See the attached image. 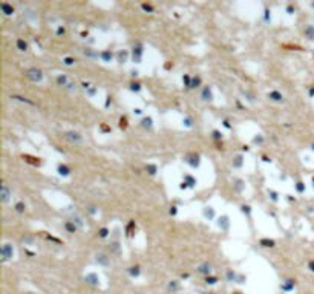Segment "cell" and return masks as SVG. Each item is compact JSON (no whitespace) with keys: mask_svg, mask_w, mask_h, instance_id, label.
I'll return each mask as SVG.
<instances>
[{"mask_svg":"<svg viewBox=\"0 0 314 294\" xmlns=\"http://www.w3.org/2000/svg\"><path fill=\"white\" fill-rule=\"evenodd\" d=\"M307 34L309 35V38H313V37H314V28H313V26H309V28L307 29Z\"/></svg>","mask_w":314,"mask_h":294,"instance_id":"obj_39","label":"cell"},{"mask_svg":"<svg viewBox=\"0 0 314 294\" xmlns=\"http://www.w3.org/2000/svg\"><path fill=\"white\" fill-rule=\"evenodd\" d=\"M270 195H271V199H273V201H277V195L274 193V191H270Z\"/></svg>","mask_w":314,"mask_h":294,"instance_id":"obj_43","label":"cell"},{"mask_svg":"<svg viewBox=\"0 0 314 294\" xmlns=\"http://www.w3.org/2000/svg\"><path fill=\"white\" fill-rule=\"evenodd\" d=\"M17 48H19L20 51H26V49H28V43H26L25 40L19 38V40H17Z\"/></svg>","mask_w":314,"mask_h":294,"instance_id":"obj_20","label":"cell"},{"mask_svg":"<svg viewBox=\"0 0 314 294\" xmlns=\"http://www.w3.org/2000/svg\"><path fill=\"white\" fill-rule=\"evenodd\" d=\"M12 254H14V250H12V245H11V244H5V245L2 247V257H3V260L11 259V257H12Z\"/></svg>","mask_w":314,"mask_h":294,"instance_id":"obj_3","label":"cell"},{"mask_svg":"<svg viewBox=\"0 0 314 294\" xmlns=\"http://www.w3.org/2000/svg\"><path fill=\"white\" fill-rule=\"evenodd\" d=\"M130 91H135V92L141 91V84L140 83H132L130 84Z\"/></svg>","mask_w":314,"mask_h":294,"instance_id":"obj_33","label":"cell"},{"mask_svg":"<svg viewBox=\"0 0 314 294\" xmlns=\"http://www.w3.org/2000/svg\"><path fill=\"white\" fill-rule=\"evenodd\" d=\"M64 138H66V140H69L70 142H81L83 141V136L78 132H66Z\"/></svg>","mask_w":314,"mask_h":294,"instance_id":"obj_5","label":"cell"},{"mask_svg":"<svg viewBox=\"0 0 314 294\" xmlns=\"http://www.w3.org/2000/svg\"><path fill=\"white\" fill-rule=\"evenodd\" d=\"M15 210L19 211V213H23V211L26 210V205H25L23 202H17V204H15Z\"/></svg>","mask_w":314,"mask_h":294,"instance_id":"obj_27","label":"cell"},{"mask_svg":"<svg viewBox=\"0 0 314 294\" xmlns=\"http://www.w3.org/2000/svg\"><path fill=\"white\" fill-rule=\"evenodd\" d=\"M26 77H28L31 81H34V83H40L42 78H43V74H42L40 69L32 68V69H28V70H26Z\"/></svg>","mask_w":314,"mask_h":294,"instance_id":"obj_1","label":"cell"},{"mask_svg":"<svg viewBox=\"0 0 314 294\" xmlns=\"http://www.w3.org/2000/svg\"><path fill=\"white\" fill-rule=\"evenodd\" d=\"M0 6H2V11L5 12L6 15H11V14H14V8H12V6L9 5V3H6V2H2V5H0Z\"/></svg>","mask_w":314,"mask_h":294,"instance_id":"obj_11","label":"cell"},{"mask_svg":"<svg viewBox=\"0 0 314 294\" xmlns=\"http://www.w3.org/2000/svg\"><path fill=\"white\" fill-rule=\"evenodd\" d=\"M146 170L149 172V175H155V173H156V166H155V164H149V166L146 167Z\"/></svg>","mask_w":314,"mask_h":294,"instance_id":"obj_26","label":"cell"},{"mask_svg":"<svg viewBox=\"0 0 314 294\" xmlns=\"http://www.w3.org/2000/svg\"><path fill=\"white\" fill-rule=\"evenodd\" d=\"M101 129H103L104 132H109V130H110V129H109L107 126H104V124H101Z\"/></svg>","mask_w":314,"mask_h":294,"instance_id":"obj_47","label":"cell"},{"mask_svg":"<svg viewBox=\"0 0 314 294\" xmlns=\"http://www.w3.org/2000/svg\"><path fill=\"white\" fill-rule=\"evenodd\" d=\"M201 84V77H193L192 78V84H190V87H198Z\"/></svg>","mask_w":314,"mask_h":294,"instance_id":"obj_25","label":"cell"},{"mask_svg":"<svg viewBox=\"0 0 314 294\" xmlns=\"http://www.w3.org/2000/svg\"><path fill=\"white\" fill-rule=\"evenodd\" d=\"M64 228H66V231H68V233H75V231H77V224H75L74 221H68L64 224Z\"/></svg>","mask_w":314,"mask_h":294,"instance_id":"obj_12","label":"cell"},{"mask_svg":"<svg viewBox=\"0 0 314 294\" xmlns=\"http://www.w3.org/2000/svg\"><path fill=\"white\" fill-rule=\"evenodd\" d=\"M182 81L185 83V86H187V87H190V84H192V80H190V77H189V75H184Z\"/></svg>","mask_w":314,"mask_h":294,"instance_id":"obj_36","label":"cell"},{"mask_svg":"<svg viewBox=\"0 0 314 294\" xmlns=\"http://www.w3.org/2000/svg\"><path fill=\"white\" fill-rule=\"evenodd\" d=\"M268 98H271L273 101H282L284 100V95H282L280 92H277V91H271L268 93Z\"/></svg>","mask_w":314,"mask_h":294,"instance_id":"obj_14","label":"cell"},{"mask_svg":"<svg viewBox=\"0 0 314 294\" xmlns=\"http://www.w3.org/2000/svg\"><path fill=\"white\" fill-rule=\"evenodd\" d=\"M202 294H213V293H202Z\"/></svg>","mask_w":314,"mask_h":294,"instance_id":"obj_51","label":"cell"},{"mask_svg":"<svg viewBox=\"0 0 314 294\" xmlns=\"http://www.w3.org/2000/svg\"><path fill=\"white\" fill-rule=\"evenodd\" d=\"M182 123H184L187 127H192V119H190V118H185V119H182Z\"/></svg>","mask_w":314,"mask_h":294,"instance_id":"obj_41","label":"cell"},{"mask_svg":"<svg viewBox=\"0 0 314 294\" xmlns=\"http://www.w3.org/2000/svg\"><path fill=\"white\" fill-rule=\"evenodd\" d=\"M233 166H234V167H241V166H242V156H241V155H239V156H236V158H234Z\"/></svg>","mask_w":314,"mask_h":294,"instance_id":"obj_29","label":"cell"},{"mask_svg":"<svg viewBox=\"0 0 314 294\" xmlns=\"http://www.w3.org/2000/svg\"><path fill=\"white\" fill-rule=\"evenodd\" d=\"M313 149H314V147H313Z\"/></svg>","mask_w":314,"mask_h":294,"instance_id":"obj_52","label":"cell"},{"mask_svg":"<svg viewBox=\"0 0 314 294\" xmlns=\"http://www.w3.org/2000/svg\"><path fill=\"white\" fill-rule=\"evenodd\" d=\"M219 227H222L224 230H227V228H228V217H227V216L219 217Z\"/></svg>","mask_w":314,"mask_h":294,"instance_id":"obj_19","label":"cell"},{"mask_svg":"<svg viewBox=\"0 0 314 294\" xmlns=\"http://www.w3.org/2000/svg\"><path fill=\"white\" fill-rule=\"evenodd\" d=\"M262 141H264L262 136H256V138H254V142H262Z\"/></svg>","mask_w":314,"mask_h":294,"instance_id":"obj_44","label":"cell"},{"mask_svg":"<svg viewBox=\"0 0 314 294\" xmlns=\"http://www.w3.org/2000/svg\"><path fill=\"white\" fill-rule=\"evenodd\" d=\"M57 170H58V173L61 176H69L70 175V168L68 166H64V164H60V166L57 167Z\"/></svg>","mask_w":314,"mask_h":294,"instance_id":"obj_15","label":"cell"},{"mask_svg":"<svg viewBox=\"0 0 314 294\" xmlns=\"http://www.w3.org/2000/svg\"><path fill=\"white\" fill-rule=\"evenodd\" d=\"M242 211L247 213V215H250V207L248 205H242Z\"/></svg>","mask_w":314,"mask_h":294,"instance_id":"obj_42","label":"cell"},{"mask_svg":"<svg viewBox=\"0 0 314 294\" xmlns=\"http://www.w3.org/2000/svg\"><path fill=\"white\" fill-rule=\"evenodd\" d=\"M297 190H299V191H303V185H302V182H297Z\"/></svg>","mask_w":314,"mask_h":294,"instance_id":"obj_45","label":"cell"},{"mask_svg":"<svg viewBox=\"0 0 314 294\" xmlns=\"http://www.w3.org/2000/svg\"><path fill=\"white\" fill-rule=\"evenodd\" d=\"M170 215H176V207H172V208H170Z\"/></svg>","mask_w":314,"mask_h":294,"instance_id":"obj_48","label":"cell"},{"mask_svg":"<svg viewBox=\"0 0 314 294\" xmlns=\"http://www.w3.org/2000/svg\"><path fill=\"white\" fill-rule=\"evenodd\" d=\"M224 126H225V127H227V129H230V127H231V126H230V123L227 121V119H225V121H224Z\"/></svg>","mask_w":314,"mask_h":294,"instance_id":"obj_49","label":"cell"},{"mask_svg":"<svg viewBox=\"0 0 314 294\" xmlns=\"http://www.w3.org/2000/svg\"><path fill=\"white\" fill-rule=\"evenodd\" d=\"M238 276H236V273L234 271H231V270H228L227 271V279H228V282H238Z\"/></svg>","mask_w":314,"mask_h":294,"instance_id":"obj_21","label":"cell"},{"mask_svg":"<svg viewBox=\"0 0 314 294\" xmlns=\"http://www.w3.org/2000/svg\"><path fill=\"white\" fill-rule=\"evenodd\" d=\"M134 60L136 61V63H140V60H141V54H143V46H136V48H134Z\"/></svg>","mask_w":314,"mask_h":294,"instance_id":"obj_13","label":"cell"},{"mask_svg":"<svg viewBox=\"0 0 314 294\" xmlns=\"http://www.w3.org/2000/svg\"><path fill=\"white\" fill-rule=\"evenodd\" d=\"M9 198H11V191H9V189H8V185L3 184L2 185V202H8Z\"/></svg>","mask_w":314,"mask_h":294,"instance_id":"obj_7","label":"cell"},{"mask_svg":"<svg viewBox=\"0 0 314 294\" xmlns=\"http://www.w3.org/2000/svg\"><path fill=\"white\" fill-rule=\"evenodd\" d=\"M210 271H211V265H210V264H202V265L198 266V273H201V274L209 276Z\"/></svg>","mask_w":314,"mask_h":294,"instance_id":"obj_10","label":"cell"},{"mask_svg":"<svg viewBox=\"0 0 314 294\" xmlns=\"http://www.w3.org/2000/svg\"><path fill=\"white\" fill-rule=\"evenodd\" d=\"M57 83H58L60 86L69 89V91H74V89H75V84L70 81V80L66 77V75H58V77H57Z\"/></svg>","mask_w":314,"mask_h":294,"instance_id":"obj_2","label":"cell"},{"mask_svg":"<svg viewBox=\"0 0 314 294\" xmlns=\"http://www.w3.org/2000/svg\"><path fill=\"white\" fill-rule=\"evenodd\" d=\"M294 285H296V282H294V280H291V279H286L285 282H282L280 288L284 289V291H291V289L294 288Z\"/></svg>","mask_w":314,"mask_h":294,"instance_id":"obj_8","label":"cell"},{"mask_svg":"<svg viewBox=\"0 0 314 294\" xmlns=\"http://www.w3.org/2000/svg\"><path fill=\"white\" fill-rule=\"evenodd\" d=\"M309 268H311L314 271V262H309Z\"/></svg>","mask_w":314,"mask_h":294,"instance_id":"obj_50","label":"cell"},{"mask_svg":"<svg viewBox=\"0 0 314 294\" xmlns=\"http://www.w3.org/2000/svg\"><path fill=\"white\" fill-rule=\"evenodd\" d=\"M95 260L98 262V264H101V265H109V257L106 254H97Z\"/></svg>","mask_w":314,"mask_h":294,"instance_id":"obj_17","label":"cell"},{"mask_svg":"<svg viewBox=\"0 0 314 294\" xmlns=\"http://www.w3.org/2000/svg\"><path fill=\"white\" fill-rule=\"evenodd\" d=\"M100 57L103 58V61H106V63H109V61L113 58V54L109 51V49H106V51H103V52L100 54Z\"/></svg>","mask_w":314,"mask_h":294,"instance_id":"obj_16","label":"cell"},{"mask_svg":"<svg viewBox=\"0 0 314 294\" xmlns=\"http://www.w3.org/2000/svg\"><path fill=\"white\" fill-rule=\"evenodd\" d=\"M260 245L262 247H267V248H271L276 245V242H274L273 239H260Z\"/></svg>","mask_w":314,"mask_h":294,"instance_id":"obj_18","label":"cell"},{"mask_svg":"<svg viewBox=\"0 0 314 294\" xmlns=\"http://www.w3.org/2000/svg\"><path fill=\"white\" fill-rule=\"evenodd\" d=\"M63 63H64L66 66H72V64L75 63V58H72V57H66V58L63 60Z\"/></svg>","mask_w":314,"mask_h":294,"instance_id":"obj_30","label":"cell"},{"mask_svg":"<svg viewBox=\"0 0 314 294\" xmlns=\"http://www.w3.org/2000/svg\"><path fill=\"white\" fill-rule=\"evenodd\" d=\"M120 127H121V129H126V127H127V119H126V118H121V119H120Z\"/></svg>","mask_w":314,"mask_h":294,"instance_id":"obj_37","label":"cell"},{"mask_svg":"<svg viewBox=\"0 0 314 294\" xmlns=\"http://www.w3.org/2000/svg\"><path fill=\"white\" fill-rule=\"evenodd\" d=\"M85 280H86L87 283H91V285H98V283H100L98 276H97V274H94V273H92V274H87L86 277H85Z\"/></svg>","mask_w":314,"mask_h":294,"instance_id":"obj_9","label":"cell"},{"mask_svg":"<svg viewBox=\"0 0 314 294\" xmlns=\"http://www.w3.org/2000/svg\"><path fill=\"white\" fill-rule=\"evenodd\" d=\"M201 98H202L204 101H211V100H213V93H211L210 86H205L204 89H202V92H201Z\"/></svg>","mask_w":314,"mask_h":294,"instance_id":"obj_6","label":"cell"},{"mask_svg":"<svg viewBox=\"0 0 314 294\" xmlns=\"http://www.w3.org/2000/svg\"><path fill=\"white\" fill-rule=\"evenodd\" d=\"M204 215H205V217H213V210L210 207H207L204 210Z\"/></svg>","mask_w":314,"mask_h":294,"instance_id":"obj_35","label":"cell"},{"mask_svg":"<svg viewBox=\"0 0 314 294\" xmlns=\"http://www.w3.org/2000/svg\"><path fill=\"white\" fill-rule=\"evenodd\" d=\"M169 288L172 289V291H176V289L179 288V285H178V282H176V280H172V282L169 283Z\"/></svg>","mask_w":314,"mask_h":294,"instance_id":"obj_31","label":"cell"},{"mask_svg":"<svg viewBox=\"0 0 314 294\" xmlns=\"http://www.w3.org/2000/svg\"><path fill=\"white\" fill-rule=\"evenodd\" d=\"M184 179H185L184 182H185V184H189L190 187H193L195 184H196V179H195V178H192L190 175H185V176H184Z\"/></svg>","mask_w":314,"mask_h":294,"instance_id":"obj_23","label":"cell"},{"mask_svg":"<svg viewBox=\"0 0 314 294\" xmlns=\"http://www.w3.org/2000/svg\"><path fill=\"white\" fill-rule=\"evenodd\" d=\"M129 274L134 276V277H136V276H140V266H132V268H129Z\"/></svg>","mask_w":314,"mask_h":294,"instance_id":"obj_24","label":"cell"},{"mask_svg":"<svg viewBox=\"0 0 314 294\" xmlns=\"http://www.w3.org/2000/svg\"><path fill=\"white\" fill-rule=\"evenodd\" d=\"M118 57H120V61H121V63H124V60L127 58V54H126V52H120V54H118Z\"/></svg>","mask_w":314,"mask_h":294,"instance_id":"obj_38","label":"cell"},{"mask_svg":"<svg viewBox=\"0 0 314 294\" xmlns=\"http://www.w3.org/2000/svg\"><path fill=\"white\" fill-rule=\"evenodd\" d=\"M216 282H218V277H213V276H207V277H205V283L213 285V283H216Z\"/></svg>","mask_w":314,"mask_h":294,"instance_id":"obj_28","label":"cell"},{"mask_svg":"<svg viewBox=\"0 0 314 294\" xmlns=\"http://www.w3.org/2000/svg\"><path fill=\"white\" fill-rule=\"evenodd\" d=\"M57 34H58V35L64 34V28H58V29H57Z\"/></svg>","mask_w":314,"mask_h":294,"instance_id":"obj_46","label":"cell"},{"mask_svg":"<svg viewBox=\"0 0 314 294\" xmlns=\"http://www.w3.org/2000/svg\"><path fill=\"white\" fill-rule=\"evenodd\" d=\"M107 234H109V230H107V228H104V227H103V228H100V231H98V236H100V238H106Z\"/></svg>","mask_w":314,"mask_h":294,"instance_id":"obj_32","label":"cell"},{"mask_svg":"<svg viewBox=\"0 0 314 294\" xmlns=\"http://www.w3.org/2000/svg\"><path fill=\"white\" fill-rule=\"evenodd\" d=\"M141 126L150 129V127H152V118H149V117H147V118H143V119H141Z\"/></svg>","mask_w":314,"mask_h":294,"instance_id":"obj_22","label":"cell"},{"mask_svg":"<svg viewBox=\"0 0 314 294\" xmlns=\"http://www.w3.org/2000/svg\"><path fill=\"white\" fill-rule=\"evenodd\" d=\"M213 138H215V140H221V138H222V135H221V132L215 130V132H213Z\"/></svg>","mask_w":314,"mask_h":294,"instance_id":"obj_40","label":"cell"},{"mask_svg":"<svg viewBox=\"0 0 314 294\" xmlns=\"http://www.w3.org/2000/svg\"><path fill=\"white\" fill-rule=\"evenodd\" d=\"M185 162L190 164L192 167H198V166H199V155H196V153H189L187 156H185Z\"/></svg>","mask_w":314,"mask_h":294,"instance_id":"obj_4","label":"cell"},{"mask_svg":"<svg viewBox=\"0 0 314 294\" xmlns=\"http://www.w3.org/2000/svg\"><path fill=\"white\" fill-rule=\"evenodd\" d=\"M141 8H143L144 11H149V12H153V6L152 5H149V3H143L141 5Z\"/></svg>","mask_w":314,"mask_h":294,"instance_id":"obj_34","label":"cell"}]
</instances>
